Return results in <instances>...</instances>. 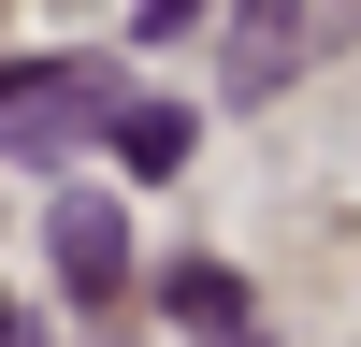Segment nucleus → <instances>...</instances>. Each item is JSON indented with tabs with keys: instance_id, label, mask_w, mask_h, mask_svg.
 Segmentation results:
<instances>
[{
	"instance_id": "4",
	"label": "nucleus",
	"mask_w": 361,
	"mask_h": 347,
	"mask_svg": "<svg viewBox=\"0 0 361 347\" xmlns=\"http://www.w3.org/2000/svg\"><path fill=\"white\" fill-rule=\"evenodd\" d=\"M116 159H130V174H188V102H116Z\"/></svg>"
},
{
	"instance_id": "1",
	"label": "nucleus",
	"mask_w": 361,
	"mask_h": 347,
	"mask_svg": "<svg viewBox=\"0 0 361 347\" xmlns=\"http://www.w3.org/2000/svg\"><path fill=\"white\" fill-rule=\"evenodd\" d=\"M116 102H130V87H116L102 58H0V145H15V159H58V145L116 130Z\"/></svg>"
},
{
	"instance_id": "7",
	"label": "nucleus",
	"mask_w": 361,
	"mask_h": 347,
	"mask_svg": "<svg viewBox=\"0 0 361 347\" xmlns=\"http://www.w3.org/2000/svg\"><path fill=\"white\" fill-rule=\"evenodd\" d=\"M0 347H29V333H15V304H0Z\"/></svg>"
},
{
	"instance_id": "5",
	"label": "nucleus",
	"mask_w": 361,
	"mask_h": 347,
	"mask_svg": "<svg viewBox=\"0 0 361 347\" xmlns=\"http://www.w3.org/2000/svg\"><path fill=\"white\" fill-rule=\"evenodd\" d=\"M159 304H173V318H202V333H231V318H246V289H231L217 260H173V275H159Z\"/></svg>"
},
{
	"instance_id": "3",
	"label": "nucleus",
	"mask_w": 361,
	"mask_h": 347,
	"mask_svg": "<svg viewBox=\"0 0 361 347\" xmlns=\"http://www.w3.org/2000/svg\"><path fill=\"white\" fill-rule=\"evenodd\" d=\"M44 246H58V275H73V304H116V289H130V231H116V202H58Z\"/></svg>"
},
{
	"instance_id": "6",
	"label": "nucleus",
	"mask_w": 361,
	"mask_h": 347,
	"mask_svg": "<svg viewBox=\"0 0 361 347\" xmlns=\"http://www.w3.org/2000/svg\"><path fill=\"white\" fill-rule=\"evenodd\" d=\"M202 15H217V0H145V15H130V29H145V44H188V29H202Z\"/></svg>"
},
{
	"instance_id": "2",
	"label": "nucleus",
	"mask_w": 361,
	"mask_h": 347,
	"mask_svg": "<svg viewBox=\"0 0 361 347\" xmlns=\"http://www.w3.org/2000/svg\"><path fill=\"white\" fill-rule=\"evenodd\" d=\"M304 58H318V15H304V0H246V29H231V102H275Z\"/></svg>"
}]
</instances>
